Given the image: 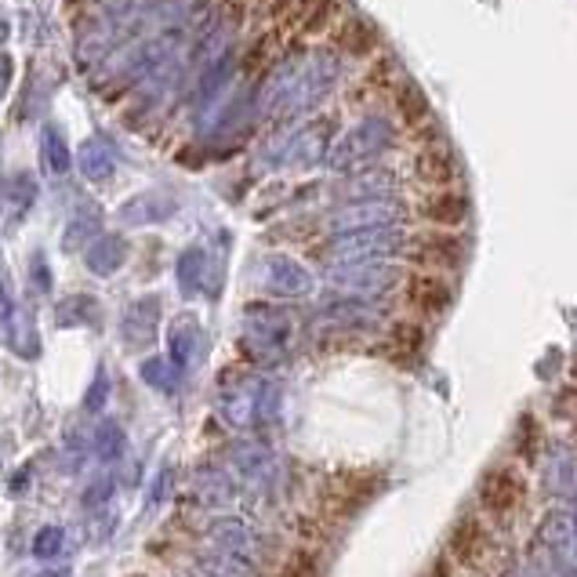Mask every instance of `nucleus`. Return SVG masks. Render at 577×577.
Listing matches in <instances>:
<instances>
[{"mask_svg": "<svg viewBox=\"0 0 577 577\" xmlns=\"http://www.w3.org/2000/svg\"><path fill=\"white\" fill-rule=\"evenodd\" d=\"M520 501H523V476L516 473V468H494V473L483 479V487H479V505L487 509V516H509L520 509Z\"/></svg>", "mask_w": 577, "mask_h": 577, "instance_id": "obj_1", "label": "nucleus"}, {"mask_svg": "<svg viewBox=\"0 0 577 577\" xmlns=\"http://www.w3.org/2000/svg\"><path fill=\"white\" fill-rule=\"evenodd\" d=\"M265 287L273 291V294H284V298H298V294H305L313 287V280H309V269H305L298 258H291V254H269L265 258Z\"/></svg>", "mask_w": 577, "mask_h": 577, "instance_id": "obj_2", "label": "nucleus"}, {"mask_svg": "<svg viewBox=\"0 0 577 577\" xmlns=\"http://www.w3.org/2000/svg\"><path fill=\"white\" fill-rule=\"evenodd\" d=\"M77 168L88 182H105L116 171V152L105 138H88L77 152Z\"/></svg>", "mask_w": 577, "mask_h": 577, "instance_id": "obj_3", "label": "nucleus"}, {"mask_svg": "<svg viewBox=\"0 0 577 577\" xmlns=\"http://www.w3.org/2000/svg\"><path fill=\"white\" fill-rule=\"evenodd\" d=\"M174 211V200L163 193H143L135 200H127L121 207V222L127 226H146V222H163Z\"/></svg>", "mask_w": 577, "mask_h": 577, "instance_id": "obj_4", "label": "nucleus"}, {"mask_svg": "<svg viewBox=\"0 0 577 577\" xmlns=\"http://www.w3.org/2000/svg\"><path fill=\"white\" fill-rule=\"evenodd\" d=\"M124 258H127V244L121 237H99L95 244L88 247V254H84V262L91 273H99V276H113L116 269L124 265Z\"/></svg>", "mask_w": 577, "mask_h": 577, "instance_id": "obj_5", "label": "nucleus"}, {"mask_svg": "<svg viewBox=\"0 0 577 577\" xmlns=\"http://www.w3.org/2000/svg\"><path fill=\"white\" fill-rule=\"evenodd\" d=\"M152 324H157V298L135 302L124 316V338L127 341H149Z\"/></svg>", "mask_w": 577, "mask_h": 577, "instance_id": "obj_6", "label": "nucleus"}, {"mask_svg": "<svg viewBox=\"0 0 577 577\" xmlns=\"http://www.w3.org/2000/svg\"><path fill=\"white\" fill-rule=\"evenodd\" d=\"M41 152H44V163H48L52 174H63L69 168V149L63 143V135L55 132V127H44L41 135Z\"/></svg>", "mask_w": 577, "mask_h": 577, "instance_id": "obj_7", "label": "nucleus"}, {"mask_svg": "<svg viewBox=\"0 0 577 577\" xmlns=\"http://www.w3.org/2000/svg\"><path fill=\"white\" fill-rule=\"evenodd\" d=\"M4 193H8V200L15 207H30L33 196H37V179H33V174H26V171H15L4 182Z\"/></svg>", "mask_w": 577, "mask_h": 577, "instance_id": "obj_8", "label": "nucleus"}, {"mask_svg": "<svg viewBox=\"0 0 577 577\" xmlns=\"http://www.w3.org/2000/svg\"><path fill=\"white\" fill-rule=\"evenodd\" d=\"M88 316H95V298H84V294H77V298H66L63 305H58L55 320L69 327V324H84Z\"/></svg>", "mask_w": 577, "mask_h": 577, "instance_id": "obj_9", "label": "nucleus"}, {"mask_svg": "<svg viewBox=\"0 0 577 577\" xmlns=\"http://www.w3.org/2000/svg\"><path fill=\"white\" fill-rule=\"evenodd\" d=\"M63 545H66L63 527H44L41 534L33 538V556H37V559H55V556H63Z\"/></svg>", "mask_w": 577, "mask_h": 577, "instance_id": "obj_10", "label": "nucleus"}, {"mask_svg": "<svg viewBox=\"0 0 577 577\" xmlns=\"http://www.w3.org/2000/svg\"><path fill=\"white\" fill-rule=\"evenodd\" d=\"M204 251H185L179 258V280H182V287L185 291H196V284L204 280Z\"/></svg>", "mask_w": 577, "mask_h": 577, "instance_id": "obj_11", "label": "nucleus"}, {"mask_svg": "<svg viewBox=\"0 0 577 577\" xmlns=\"http://www.w3.org/2000/svg\"><path fill=\"white\" fill-rule=\"evenodd\" d=\"M121 446H124L121 429H116V426H102V429H99V454H102V457L121 454Z\"/></svg>", "mask_w": 577, "mask_h": 577, "instance_id": "obj_12", "label": "nucleus"}, {"mask_svg": "<svg viewBox=\"0 0 577 577\" xmlns=\"http://www.w3.org/2000/svg\"><path fill=\"white\" fill-rule=\"evenodd\" d=\"M95 218H99L95 211H88V218H84V215H77V218H73V226H69V233H66V247H77L80 233H84V237H91V233H95V226H99Z\"/></svg>", "mask_w": 577, "mask_h": 577, "instance_id": "obj_13", "label": "nucleus"}, {"mask_svg": "<svg viewBox=\"0 0 577 577\" xmlns=\"http://www.w3.org/2000/svg\"><path fill=\"white\" fill-rule=\"evenodd\" d=\"M143 378L149 382V385H168V363H163V360H149L146 363V367H143Z\"/></svg>", "mask_w": 577, "mask_h": 577, "instance_id": "obj_14", "label": "nucleus"}, {"mask_svg": "<svg viewBox=\"0 0 577 577\" xmlns=\"http://www.w3.org/2000/svg\"><path fill=\"white\" fill-rule=\"evenodd\" d=\"M11 324H15V305H11L4 284H0V327H4V331H8Z\"/></svg>", "mask_w": 577, "mask_h": 577, "instance_id": "obj_15", "label": "nucleus"}, {"mask_svg": "<svg viewBox=\"0 0 577 577\" xmlns=\"http://www.w3.org/2000/svg\"><path fill=\"white\" fill-rule=\"evenodd\" d=\"M102 399H105V378L99 374V382L91 385V393H88V410H99V407H102Z\"/></svg>", "mask_w": 577, "mask_h": 577, "instance_id": "obj_16", "label": "nucleus"}, {"mask_svg": "<svg viewBox=\"0 0 577 577\" xmlns=\"http://www.w3.org/2000/svg\"><path fill=\"white\" fill-rule=\"evenodd\" d=\"M8 84H11V58L0 55V95L8 91Z\"/></svg>", "mask_w": 577, "mask_h": 577, "instance_id": "obj_17", "label": "nucleus"}, {"mask_svg": "<svg viewBox=\"0 0 577 577\" xmlns=\"http://www.w3.org/2000/svg\"><path fill=\"white\" fill-rule=\"evenodd\" d=\"M37 287L48 291V273H44V262H41V258H37Z\"/></svg>", "mask_w": 577, "mask_h": 577, "instance_id": "obj_18", "label": "nucleus"}, {"mask_svg": "<svg viewBox=\"0 0 577 577\" xmlns=\"http://www.w3.org/2000/svg\"><path fill=\"white\" fill-rule=\"evenodd\" d=\"M37 577H69V570H44V574H37Z\"/></svg>", "mask_w": 577, "mask_h": 577, "instance_id": "obj_19", "label": "nucleus"}, {"mask_svg": "<svg viewBox=\"0 0 577 577\" xmlns=\"http://www.w3.org/2000/svg\"><path fill=\"white\" fill-rule=\"evenodd\" d=\"M4 41H8V26L0 22V44H4Z\"/></svg>", "mask_w": 577, "mask_h": 577, "instance_id": "obj_20", "label": "nucleus"}]
</instances>
